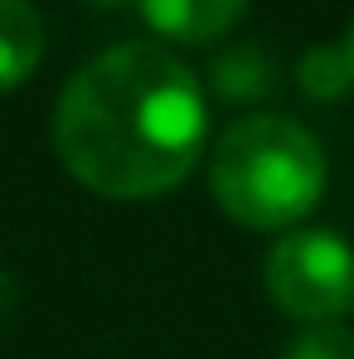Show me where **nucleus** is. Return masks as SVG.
Listing matches in <instances>:
<instances>
[{
  "label": "nucleus",
  "mask_w": 354,
  "mask_h": 359,
  "mask_svg": "<svg viewBox=\"0 0 354 359\" xmlns=\"http://www.w3.org/2000/svg\"><path fill=\"white\" fill-rule=\"evenodd\" d=\"M209 141L199 78L161 44H117L78 68L54 107L63 170L102 199H161L194 175Z\"/></svg>",
  "instance_id": "nucleus-1"
},
{
  "label": "nucleus",
  "mask_w": 354,
  "mask_h": 359,
  "mask_svg": "<svg viewBox=\"0 0 354 359\" xmlns=\"http://www.w3.org/2000/svg\"><path fill=\"white\" fill-rule=\"evenodd\" d=\"M209 194L243 229H301L325 194V151L292 117H238L209 151Z\"/></svg>",
  "instance_id": "nucleus-2"
},
{
  "label": "nucleus",
  "mask_w": 354,
  "mask_h": 359,
  "mask_svg": "<svg viewBox=\"0 0 354 359\" xmlns=\"http://www.w3.org/2000/svg\"><path fill=\"white\" fill-rule=\"evenodd\" d=\"M267 297L301 325H330L354 311V248L335 229H287L262 262Z\"/></svg>",
  "instance_id": "nucleus-3"
},
{
  "label": "nucleus",
  "mask_w": 354,
  "mask_h": 359,
  "mask_svg": "<svg viewBox=\"0 0 354 359\" xmlns=\"http://www.w3.org/2000/svg\"><path fill=\"white\" fill-rule=\"evenodd\" d=\"M146 25L175 44H214L233 29L247 0H136Z\"/></svg>",
  "instance_id": "nucleus-4"
},
{
  "label": "nucleus",
  "mask_w": 354,
  "mask_h": 359,
  "mask_svg": "<svg viewBox=\"0 0 354 359\" xmlns=\"http://www.w3.org/2000/svg\"><path fill=\"white\" fill-rule=\"evenodd\" d=\"M44 59V15L29 0H0V93L20 88Z\"/></svg>",
  "instance_id": "nucleus-5"
},
{
  "label": "nucleus",
  "mask_w": 354,
  "mask_h": 359,
  "mask_svg": "<svg viewBox=\"0 0 354 359\" xmlns=\"http://www.w3.org/2000/svg\"><path fill=\"white\" fill-rule=\"evenodd\" d=\"M209 88L224 102H262L277 88V54H267V44L257 39L229 44L209 68Z\"/></svg>",
  "instance_id": "nucleus-6"
},
{
  "label": "nucleus",
  "mask_w": 354,
  "mask_h": 359,
  "mask_svg": "<svg viewBox=\"0 0 354 359\" xmlns=\"http://www.w3.org/2000/svg\"><path fill=\"white\" fill-rule=\"evenodd\" d=\"M296 83L315 102H340L354 88V68H350L345 44H315V49H306L296 59Z\"/></svg>",
  "instance_id": "nucleus-7"
},
{
  "label": "nucleus",
  "mask_w": 354,
  "mask_h": 359,
  "mask_svg": "<svg viewBox=\"0 0 354 359\" xmlns=\"http://www.w3.org/2000/svg\"><path fill=\"white\" fill-rule=\"evenodd\" d=\"M282 359H354V325H345V320L306 325Z\"/></svg>",
  "instance_id": "nucleus-8"
},
{
  "label": "nucleus",
  "mask_w": 354,
  "mask_h": 359,
  "mask_svg": "<svg viewBox=\"0 0 354 359\" xmlns=\"http://www.w3.org/2000/svg\"><path fill=\"white\" fill-rule=\"evenodd\" d=\"M15 311H20V282L0 267V325H10V320H15Z\"/></svg>",
  "instance_id": "nucleus-9"
},
{
  "label": "nucleus",
  "mask_w": 354,
  "mask_h": 359,
  "mask_svg": "<svg viewBox=\"0 0 354 359\" xmlns=\"http://www.w3.org/2000/svg\"><path fill=\"white\" fill-rule=\"evenodd\" d=\"M345 54H350V68H354V20H350V29H345Z\"/></svg>",
  "instance_id": "nucleus-10"
},
{
  "label": "nucleus",
  "mask_w": 354,
  "mask_h": 359,
  "mask_svg": "<svg viewBox=\"0 0 354 359\" xmlns=\"http://www.w3.org/2000/svg\"><path fill=\"white\" fill-rule=\"evenodd\" d=\"M88 5H97V10H117V5H131V0H88Z\"/></svg>",
  "instance_id": "nucleus-11"
}]
</instances>
